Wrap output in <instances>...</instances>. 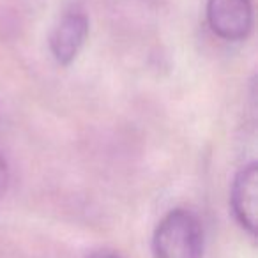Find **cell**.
<instances>
[{
  "label": "cell",
  "mask_w": 258,
  "mask_h": 258,
  "mask_svg": "<svg viewBox=\"0 0 258 258\" xmlns=\"http://www.w3.org/2000/svg\"><path fill=\"white\" fill-rule=\"evenodd\" d=\"M156 258H202L204 226L195 212L173 209L156 226L152 237Z\"/></svg>",
  "instance_id": "cell-1"
},
{
  "label": "cell",
  "mask_w": 258,
  "mask_h": 258,
  "mask_svg": "<svg viewBox=\"0 0 258 258\" xmlns=\"http://www.w3.org/2000/svg\"><path fill=\"white\" fill-rule=\"evenodd\" d=\"M207 23L225 41H242L253 29L251 0H207Z\"/></svg>",
  "instance_id": "cell-2"
},
{
  "label": "cell",
  "mask_w": 258,
  "mask_h": 258,
  "mask_svg": "<svg viewBox=\"0 0 258 258\" xmlns=\"http://www.w3.org/2000/svg\"><path fill=\"white\" fill-rule=\"evenodd\" d=\"M230 204L235 219L244 230L254 235L258 219V166L249 163L237 172L230 191Z\"/></svg>",
  "instance_id": "cell-3"
},
{
  "label": "cell",
  "mask_w": 258,
  "mask_h": 258,
  "mask_svg": "<svg viewBox=\"0 0 258 258\" xmlns=\"http://www.w3.org/2000/svg\"><path fill=\"white\" fill-rule=\"evenodd\" d=\"M89 36V20L85 13L71 9L60 18L50 37V50L60 66H69L80 53Z\"/></svg>",
  "instance_id": "cell-4"
},
{
  "label": "cell",
  "mask_w": 258,
  "mask_h": 258,
  "mask_svg": "<svg viewBox=\"0 0 258 258\" xmlns=\"http://www.w3.org/2000/svg\"><path fill=\"white\" fill-rule=\"evenodd\" d=\"M9 184V168L8 163L4 161V158H0V197L6 193Z\"/></svg>",
  "instance_id": "cell-5"
},
{
  "label": "cell",
  "mask_w": 258,
  "mask_h": 258,
  "mask_svg": "<svg viewBox=\"0 0 258 258\" xmlns=\"http://www.w3.org/2000/svg\"><path fill=\"white\" fill-rule=\"evenodd\" d=\"M92 258H118L117 254H113V253H96Z\"/></svg>",
  "instance_id": "cell-6"
}]
</instances>
